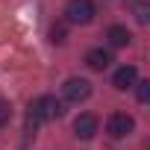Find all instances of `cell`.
Returning a JSON list of instances; mask_svg holds the SVG:
<instances>
[{
  "mask_svg": "<svg viewBox=\"0 0 150 150\" xmlns=\"http://www.w3.org/2000/svg\"><path fill=\"white\" fill-rule=\"evenodd\" d=\"M65 109H62V100H56L53 94H41L30 103V112H27V132H35L41 121H53L59 118Z\"/></svg>",
  "mask_w": 150,
  "mask_h": 150,
  "instance_id": "6da1fadb",
  "label": "cell"
},
{
  "mask_svg": "<svg viewBox=\"0 0 150 150\" xmlns=\"http://www.w3.org/2000/svg\"><path fill=\"white\" fill-rule=\"evenodd\" d=\"M65 15L71 24H91L97 9H94V0H68V6H65Z\"/></svg>",
  "mask_w": 150,
  "mask_h": 150,
  "instance_id": "7a4b0ae2",
  "label": "cell"
},
{
  "mask_svg": "<svg viewBox=\"0 0 150 150\" xmlns=\"http://www.w3.org/2000/svg\"><path fill=\"white\" fill-rule=\"evenodd\" d=\"M62 94H65V100H71V103H83V100H88V94H91V83L83 80V77H71V80H65Z\"/></svg>",
  "mask_w": 150,
  "mask_h": 150,
  "instance_id": "3957f363",
  "label": "cell"
},
{
  "mask_svg": "<svg viewBox=\"0 0 150 150\" xmlns=\"http://www.w3.org/2000/svg\"><path fill=\"white\" fill-rule=\"evenodd\" d=\"M132 129H135V121H132L127 112H115V115H109V121H106V132H109L112 138H127Z\"/></svg>",
  "mask_w": 150,
  "mask_h": 150,
  "instance_id": "277c9868",
  "label": "cell"
},
{
  "mask_svg": "<svg viewBox=\"0 0 150 150\" xmlns=\"http://www.w3.org/2000/svg\"><path fill=\"white\" fill-rule=\"evenodd\" d=\"M135 80H138L135 65H121V68L115 71V77H112V86H115L118 91H127V88H132V86H135Z\"/></svg>",
  "mask_w": 150,
  "mask_h": 150,
  "instance_id": "5b68a950",
  "label": "cell"
},
{
  "mask_svg": "<svg viewBox=\"0 0 150 150\" xmlns=\"http://www.w3.org/2000/svg\"><path fill=\"white\" fill-rule=\"evenodd\" d=\"M74 132H77V138H83V141L94 138V132H97V118L88 115V112L77 115V121H74Z\"/></svg>",
  "mask_w": 150,
  "mask_h": 150,
  "instance_id": "8992f818",
  "label": "cell"
},
{
  "mask_svg": "<svg viewBox=\"0 0 150 150\" xmlns=\"http://www.w3.org/2000/svg\"><path fill=\"white\" fill-rule=\"evenodd\" d=\"M86 65H88L91 71H106V68L112 65V53L103 50V47H94V50L86 53Z\"/></svg>",
  "mask_w": 150,
  "mask_h": 150,
  "instance_id": "52a82bcc",
  "label": "cell"
},
{
  "mask_svg": "<svg viewBox=\"0 0 150 150\" xmlns=\"http://www.w3.org/2000/svg\"><path fill=\"white\" fill-rule=\"evenodd\" d=\"M106 38H109L112 47H127V44L132 41V33H129L127 27H121V24H112V27L106 30Z\"/></svg>",
  "mask_w": 150,
  "mask_h": 150,
  "instance_id": "ba28073f",
  "label": "cell"
},
{
  "mask_svg": "<svg viewBox=\"0 0 150 150\" xmlns=\"http://www.w3.org/2000/svg\"><path fill=\"white\" fill-rule=\"evenodd\" d=\"M132 6H135V18H138V24H147V21H150V6L141 3V0H132Z\"/></svg>",
  "mask_w": 150,
  "mask_h": 150,
  "instance_id": "9c48e42d",
  "label": "cell"
},
{
  "mask_svg": "<svg viewBox=\"0 0 150 150\" xmlns=\"http://www.w3.org/2000/svg\"><path fill=\"white\" fill-rule=\"evenodd\" d=\"M65 38H68V30H65L62 24L50 27V41H53V44H65Z\"/></svg>",
  "mask_w": 150,
  "mask_h": 150,
  "instance_id": "30bf717a",
  "label": "cell"
},
{
  "mask_svg": "<svg viewBox=\"0 0 150 150\" xmlns=\"http://www.w3.org/2000/svg\"><path fill=\"white\" fill-rule=\"evenodd\" d=\"M135 94H138V103H147V100H150V83H147V80L135 83Z\"/></svg>",
  "mask_w": 150,
  "mask_h": 150,
  "instance_id": "8fae6325",
  "label": "cell"
},
{
  "mask_svg": "<svg viewBox=\"0 0 150 150\" xmlns=\"http://www.w3.org/2000/svg\"><path fill=\"white\" fill-rule=\"evenodd\" d=\"M12 121V106H9V100H0V127H6Z\"/></svg>",
  "mask_w": 150,
  "mask_h": 150,
  "instance_id": "7c38bea8",
  "label": "cell"
}]
</instances>
